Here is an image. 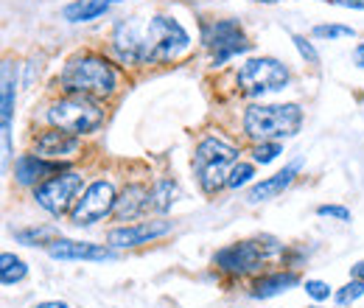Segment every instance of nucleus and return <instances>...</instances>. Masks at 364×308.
Here are the masks:
<instances>
[{"mask_svg": "<svg viewBox=\"0 0 364 308\" xmlns=\"http://www.w3.org/2000/svg\"><path fill=\"white\" fill-rule=\"evenodd\" d=\"M191 45L188 31L174 17H149V20H121L112 31V53L124 65L168 62L177 59Z\"/></svg>", "mask_w": 364, "mask_h": 308, "instance_id": "1", "label": "nucleus"}, {"mask_svg": "<svg viewBox=\"0 0 364 308\" xmlns=\"http://www.w3.org/2000/svg\"><path fill=\"white\" fill-rule=\"evenodd\" d=\"M59 85L68 90L70 95H87V98H98V95H112L118 87V76L112 70V65L104 56L95 53H85L76 56L65 65Z\"/></svg>", "mask_w": 364, "mask_h": 308, "instance_id": "2", "label": "nucleus"}, {"mask_svg": "<svg viewBox=\"0 0 364 308\" xmlns=\"http://www.w3.org/2000/svg\"><path fill=\"white\" fill-rule=\"evenodd\" d=\"M300 127L303 110L297 104H252L244 112V132L258 143L294 137Z\"/></svg>", "mask_w": 364, "mask_h": 308, "instance_id": "3", "label": "nucleus"}, {"mask_svg": "<svg viewBox=\"0 0 364 308\" xmlns=\"http://www.w3.org/2000/svg\"><path fill=\"white\" fill-rule=\"evenodd\" d=\"M238 163V149L222 137H205L193 154V171L205 193H216L228 185L230 171Z\"/></svg>", "mask_w": 364, "mask_h": 308, "instance_id": "4", "label": "nucleus"}, {"mask_svg": "<svg viewBox=\"0 0 364 308\" xmlns=\"http://www.w3.org/2000/svg\"><path fill=\"white\" fill-rule=\"evenodd\" d=\"M48 121L70 134H90L104 124V110L87 95H68L48 110Z\"/></svg>", "mask_w": 364, "mask_h": 308, "instance_id": "5", "label": "nucleus"}, {"mask_svg": "<svg viewBox=\"0 0 364 308\" xmlns=\"http://www.w3.org/2000/svg\"><path fill=\"white\" fill-rule=\"evenodd\" d=\"M289 85V68L277 59L269 56H258L241 65L238 70V87L247 95H267V92H277Z\"/></svg>", "mask_w": 364, "mask_h": 308, "instance_id": "6", "label": "nucleus"}, {"mask_svg": "<svg viewBox=\"0 0 364 308\" xmlns=\"http://www.w3.org/2000/svg\"><path fill=\"white\" fill-rule=\"evenodd\" d=\"M202 43L213 53V65H225L235 53L250 51L252 43L244 37L238 20H216L202 26Z\"/></svg>", "mask_w": 364, "mask_h": 308, "instance_id": "7", "label": "nucleus"}, {"mask_svg": "<svg viewBox=\"0 0 364 308\" xmlns=\"http://www.w3.org/2000/svg\"><path fill=\"white\" fill-rule=\"evenodd\" d=\"M79 191H82V174L62 171V174L40 182V188H37L34 196H37V205L46 208L50 216H62V213H68V208L73 205V199H76Z\"/></svg>", "mask_w": 364, "mask_h": 308, "instance_id": "8", "label": "nucleus"}, {"mask_svg": "<svg viewBox=\"0 0 364 308\" xmlns=\"http://www.w3.org/2000/svg\"><path fill=\"white\" fill-rule=\"evenodd\" d=\"M115 202H118V196H115L112 182L98 179V182H92L90 188L82 193V199H79V205L73 208L70 219H73V224H79V227L95 224L98 219H104L107 213L115 211Z\"/></svg>", "mask_w": 364, "mask_h": 308, "instance_id": "9", "label": "nucleus"}, {"mask_svg": "<svg viewBox=\"0 0 364 308\" xmlns=\"http://www.w3.org/2000/svg\"><path fill=\"white\" fill-rule=\"evenodd\" d=\"M274 250L277 247L269 250L261 241H238V244H230L225 250H219L213 255V264L228 275H247V272L258 269V264L267 258V253H274Z\"/></svg>", "mask_w": 364, "mask_h": 308, "instance_id": "10", "label": "nucleus"}, {"mask_svg": "<svg viewBox=\"0 0 364 308\" xmlns=\"http://www.w3.org/2000/svg\"><path fill=\"white\" fill-rule=\"evenodd\" d=\"M48 255L53 261H112L115 250L109 247H98V244H85V241H70V238H59L48 247Z\"/></svg>", "mask_w": 364, "mask_h": 308, "instance_id": "11", "label": "nucleus"}, {"mask_svg": "<svg viewBox=\"0 0 364 308\" xmlns=\"http://www.w3.org/2000/svg\"><path fill=\"white\" fill-rule=\"evenodd\" d=\"M168 230H171V221H140V224L109 230L107 241H109L112 247H140V244H149L151 238L166 235Z\"/></svg>", "mask_w": 364, "mask_h": 308, "instance_id": "12", "label": "nucleus"}, {"mask_svg": "<svg viewBox=\"0 0 364 308\" xmlns=\"http://www.w3.org/2000/svg\"><path fill=\"white\" fill-rule=\"evenodd\" d=\"M73 152H79V134H70L65 129H50L34 140V154H40L46 160L70 157Z\"/></svg>", "mask_w": 364, "mask_h": 308, "instance_id": "13", "label": "nucleus"}, {"mask_svg": "<svg viewBox=\"0 0 364 308\" xmlns=\"http://www.w3.org/2000/svg\"><path fill=\"white\" fill-rule=\"evenodd\" d=\"M59 169H62V163H50L40 154H23L14 160V176L20 185H37V182H43V176L53 174Z\"/></svg>", "mask_w": 364, "mask_h": 308, "instance_id": "14", "label": "nucleus"}, {"mask_svg": "<svg viewBox=\"0 0 364 308\" xmlns=\"http://www.w3.org/2000/svg\"><path fill=\"white\" fill-rule=\"evenodd\" d=\"M300 171V163H291V166H286L283 171H277L274 176L269 179H264V182H258L255 188H250V193H247V199L255 205V202H267V199H274V196H280L291 182H294V176Z\"/></svg>", "mask_w": 364, "mask_h": 308, "instance_id": "15", "label": "nucleus"}, {"mask_svg": "<svg viewBox=\"0 0 364 308\" xmlns=\"http://www.w3.org/2000/svg\"><path fill=\"white\" fill-rule=\"evenodd\" d=\"M115 3L121 0H76L62 9V17L68 23H90V20H98L101 14H107Z\"/></svg>", "mask_w": 364, "mask_h": 308, "instance_id": "16", "label": "nucleus"}, {"mask_svg": "<svg viewBox=\"0 0 364 308\" xmlns=\"http://www.w3.org/2000/svg\"><path fill=\"white\" fill-rule=\"evenodd\" d=\"M146 208H149V191L143 185H127V191L118 196L112 213L121 221H129L135 219V216H140Z\"/></svg>", "mask_w": 364, "mask_h": 308, "instance_id": "17", "label": "nucleus"}, {"mask_svg": "<svg viewBox=\"0 0 364 308\" xmlns=\"http://www.w3.org/2000/svg\"><path fill=\"white\" fill-rule=\"evenodd\" d=\"M14 79L11 65H3V157H11V115H14Z\"/></svg>", "mask_w": 364, "mask_h": 308, "instance_id": "18", "label": "nucleus"}, {"mask_svg": "<svg viewBox=\"0 0 364 308\" xmlns=\"http://www.w3.org/2000/svg\"><path fill=\"white\" fill-rule=\"evenodd\" d=\"M297 283H300V277H297L294 272H274V275H267V277H261V280L255 283L252 297L269 300V297H277V294H283V292L294 289Z\"/></svg>", "mask_w": 364, "mask_h": 308, "instance_id": "19", "label": "nucleus"}, {"mask_svg": "<svg viewBox=\"0 0 364 308\" xmlns=\"http://www.w3.org/2000/svg\"><path fill=\"white\" fill-rule=\"evenodd\" d=\"M174 196H177V185L171 179H157L154 188L149 191V208L157 213H166L174 205Z\"/></svg>", "mask_w": 364, "mask_h": 308, "instance_id": "20", "label": "nucleus"}, {"mask_svg": "<svg viewBox=\"0 0 364 308\" xmlns=\"http://www.w3.org/2000/svg\"><path fill=\"white\" fill-rule=\"evenodd\" d=\"M26 275H28V266H26L23 258H17V255H11V253H3V255H0V280H3V286H14V283H20Z\"/></svg>", "mask_w": 364, "mask_h": 308, "instance_id": "21", "label": "nucleus"}, {"mask_svg": "<svg viewBox=\"0 0 364 308\" xmlns=\"http://www.w3.org/2000/svg\"><path fill=\"white\" fill-rule=\"evenodd\" d=\"M277 154H283L280 140H267V143H258V146H255V152H252L255 163H261V166H269V163H274V160H277Z\"/></svg>", "mask_w": 364, "mask_h": 308, "instance_id": "22", "label": "nucleus"}, {"mask_svg": "<svg viewBox=\"0 0 364 308\" xmlns=\"http://www.w3.org/2000/svg\"><path fill=\"white\" fill-rule=\"evenodd\" d=\"M356 31L350 26H314V37L319 40H342V37H353Z\"/></svg>", "mask_w": 364, "mask_h": 308, "instance_id": "23", "label": "nucleus"}, {"mask_svg": "<svg viewBox=\"0 0 364 308\" xmlns=\"http://www.w3.org/2000/svg\"><path fill=\"white\" fill-rule=\"evenodd\" d=\"M50 235H53L50 227H40V230L31 227V230H17V233H14V238H17L20 244H28V247H37L43 238H50Z\"/></svg>", "mask_w": 364, "mask_h": 308, "instance_id": "24", "label": "nucleus"}, {"mask_svg": "<svg viewBox=\"0 0 364 308\" xmlns=\"http://www.w3.org/2000/svg\"><path fill=\"white\" fill-rule=\"evenodd\" d=\"M252 176H255V169H252L250 163H235L232 171H230L228 188H241V185H247Z\"/></svg>", "mask_w": 364, "mask_h": 308, "instance_id": "25", "label": "nucleus"}, {"mask_svg": "<svg viewBox=\"0 0 364 308\" xmlns=\"http://www.w3.org/2000/svg\"><path fill=\"white\" fill-rule=\"evenodd\" d=\"M359 297H364V280H353V283H348L339 294H336V300H339V306H348V303H356Z\"/></svg>", "mask_w": 364, "mask_h": 308, "instance_id": "26", "label": "nucleus"}, {"mask_svg": "<svg viewBox=\"0 0 364 308\" xmlns=\"http://www.w3.org/2000/svg\"><path fill=\"white\" fill-rule=\"evenodd\" d=\"M291 43L297 45V51H300V56H303V59H306L309 65H317V62H319V53H317V51H314V45L309 43V40H306L303 34H291Z\"/></svg>", "mask_w": 364, "mask_h": 308, "instance_id": "27", "label": "nucleus"}, {"mask_svg": "<svg viewBox=\"0 0 364 308\" xmlns=\"http://www.w3.org/2000/svg\"><path fill=\"white\" fill-rule=\"evenodd\" d=\"M306 294H309L311 300L322 303V300H328V297H331V286H328V283H322V280H306Z\"/></svg>", "mask_w": 364, "mask_h": 308, "instance_id": "28", "label": "nucleus"}, {"mask_svg": "<svg viewBox=\"0 0 364 308\" xmlns=\"http://www.w3.org/2000/svg\"><path fill=\"white\" fill-rule=\"evenodd\" d=\"M317 216H328V219H339V221H350V211L342 208V205H319Z\"/></svg>", "mask_w": 364, "mask_h": 308, "instance_id": "29", "label": "nucleus"}, {"mask_svg": "<svg viewBox=\"0 0 364 308\" xmlns=\"http://www.w3.org/2000/svg\"><path fill=\"white\" fill-rule=\"evenodd\" d=\"M333 6H342V9H356V11H364V0H328Z\"/></svg>", "mask_w": 364, "mask_h": 308, "instance_id": "30", "label": "nucleus"}, {"mask_svg": "<svg viewBox=\"0 0 364 308\" xmlns=\"http://www.w3.org/2000/svg\"><path fill=\"white\" fill-rule=\"evenodd\" d=\"M353 62H356V68H364V43L356 45V51H353Z\"/></svg>", "mask_w": 364, "mask_h": 308, "instance_id": "31", "label": "nucleus"}, {"mask_svg": "<svg viewBox=\"0 0 364 308\" xmlns=\"http://www.w3.org/2000/svg\"><path fill=\"white\" fill-rule=\"evenodd\" d=\"M37 308H70L68 303H62V300H48V303H40Z\"/></svg>", "mask_w": 364, "mask_h": 308, "instance_id": "32", "label": "nucleus"}, {"mask_svg": "<svg viewBox=\"0 0 364 308\" xmlns=\"http://www.w3.org/2000/svg\"><path fill=\"white\" fill-rule=\"evenodd\" d=\"M350 272H353V277H356V280H364V261H359Z\"/></svg>", "mask_w": 364, "mask_h": 308, "instance_id": "33", "label": "nucleus"}, {"mask_svg": "<svg viewBox=\"0 0 364 308\" xmlns=\"http://www.w3.org/2000/svg\"><path fill=\"white\" fill-rule=\"evenodd\" d=\"M255 3H280V0H255Z\"/></svg>", "mask_w": 364, "mask_h": 308, "instance_id": "34", "label": "nucleus"}, {"mask_svg": "<svg viewBox=\"0 0 364 308\" xmlns=\"http://www.w3.org/2000/svg\"><path fill=\"white\" fill-rule=\"evenodd\" d=\"M311 308H319V306H311Z\"/></svg>", "mask_w": 364, "mask_h": 308, "instance_id": "35", "label": "nucleus"}]
</instances>
